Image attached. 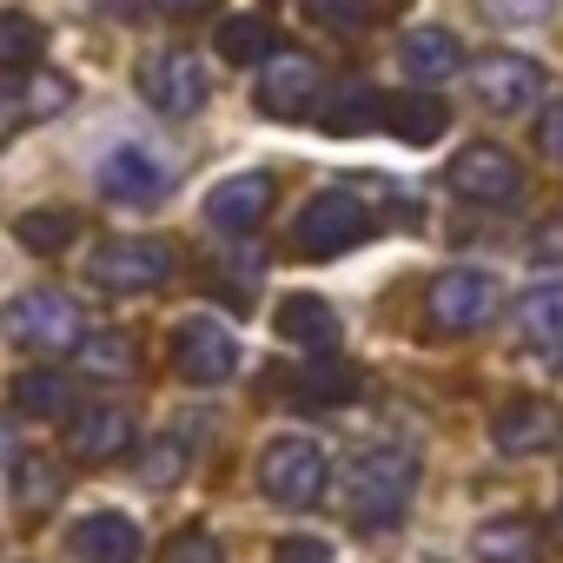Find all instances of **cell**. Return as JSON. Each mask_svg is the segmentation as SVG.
I'll return each instance as SVG.
<instances>
[{"instance_id": "1", "label": "cell", "mask_w": 563, "mask_h": 563, "mask_svg": "<svg viewBox=\"0 0 563 563\" xmlns=\"http://www.w3.org/2000/svg\"><path fill=\"white\" fill-rule=\"evenodd\" d=\"M411 490H418V457L398 444H365L345 464V517L358 530H391L411 510Z\"/></svg>"}, {"instance_id": "2", "label": "cell", "mask_w": 563, "mask_h": 563, "mask_svg": "<svg viewBox=\"0 0 563 563\" xmlns=\"http://www.w3.org/2000/svg\"><path fill=\"white\" fill-rule=\"evenodd\" d=\"M332 484V457L319 438H272L258 451V490L278 504V510H312Z\"/></svg>"}, {"instance_id": "3", "label": "cell", "mask_w": 563, "mask_h": 563, "mask_svg": "<svg viewBox=\"0 0 563 563\" xmlns=\"http://www.w3.org/2000/svg\"><path fill=\"white\" fill-rule=\"evenodd\" d=\"M365 239H372V212H365V199L345 192V186L312 192L306 212H299V225H292V252H299V258H339V252H352V245H365Z\"/></svg>"}, {"instance_id": "4", "label": "cell", "mask_w": 563, "mask_h": 563, "mask_svg": "<svg viewBox=\"0 0 563 563\" xmlns=\"http://www.w3.org/2000/svg\"><path fill=\"white\" fill-rule=\"evenodd\" d=\"M0 332H8L21 352H74V345L87 339L80 306H74L67 292H54V286L21 292V299L8 306V319H0Z\"/></svg>"}, {"instance_id": "5", "label": "cell", "mask_w": 563, "mask_h": 563, "mask_svg": "<svg viewBox=\"0 0 563 563\" xmlns=\"http://www.w3.org/2000/svg\"><path fill=\"white\" fill-rule=\"evenodd\" d=\"M497 299H504V286H497L490 272H477V265H451V272H438V278H431L424 312H431V325H438V332L464 339V332H484V325L497 319Z\"/></svg>"}, {"instance_id": "6", "label": "cell", "mask_w": 563, "mask_h": 563, "mask_svg": "<svg viewBox=\"0 0 563 563\" xmlns=\"http://www.w3.org/2000/svg\"><path fill=\"white\" fill-rule=\"evenodd\" d=\"M543 87H550V74H543L530 54H504V47H490V54L471 60V100H477L484 113L517 120V113H530V107L543 100Z\"/></svg>"}, {"instance_id": "7", "label": "cell", "mask_w": 563, "mask_h": 563, "mask_svg": "<svg viewBox=\"0 0 563 563\" xmlns=\"http://www.w3.org/2000/svg\"><path fill=\"white\" fill-rule=\"evenodd\" d=\"M206 93H212V80H206V60H199V54H186V47H159V54L140 60V100H146L153 113L186 120V113L206 107Z\"/></svg>"}, {"instance_id": "8", "label": "cell", "mask_w": 563, "mask_h": 563, "mask_svg": "<svg viewBox=\"0 0 563 563\" xmlns=\"http://www.w3.org/2000/svg\"><path fill=\"white\" fill-rule=\"evenodd\" d=\"M87 278L100 292H120V299L153 292V286L173 278V245L166 239H113V245H100L87 258Z\"/></svg>"}, {"instance_id": "9", "label": "cell", "mask_w": 563, "mask_h": 563, "mask_svg": "<svg viewBox=\"0 0 563 563\" xmlns=\"http://www.w3.org/2000/svg\"><path fill=\"white\" fill-rule=\"evenodd\" d=\"M451 192L471 199V206H517L523 199V166L490 146V140H471L457 159H451Z\"/></svg>"}, {"instance_id": "10", "label": "cell", "mask_w": 563, "mask_h": 563, "mask_svg": "<svg viewBox=\"0 0 563 563\" xmlns=\"http://www.w3.org/2000/svg\"><path fill=\"white\" fill-rule=\"evenodd\" d=\"M325 100V67L312 54H272L258 74V113L272 120H306Z\"/></svg>"}, {"instance_id": "11", "label": "cell", "mask_w": 563, "mask_h": 563, "mask_svg": "<svg viewBox=\"0 0 563 563\" xmlns=\"http://www.w3.org/2000/svg\"><path fill=\"white\" fill-rule=\"evenodd\" d=\"M173 372L186 385H225L239 372V339L219 319H179L173 325Z\"/></svg>"}, {"instance_id": "12", "label": "cell", "mask_w": 563, "mask_h": 563, "mask_svg": "<svg viewBox=\"0 0 563 563\" xmlns=\"http://www.w3.org/2000/svg\"><path fill=\"white\" fill-rule=\"evenodd\" d=\"M272 206H278L272 173H232V179H219V186L206 192V219H212L219 232H252V225L272 219Z\"/></svg>"}, {"instance_id": "13", "label": "cell", "mask_w": 563, "mask_h": 563, "mask_svg": "<svg viewBox=\"0 0 563 563\" xmlns=\"http://www.w3.org/2000/svg\"><path fill=\"white\" fill-rule=\"evenodd\" d=\"M67 451L80 464H113L133 451V411L126 405H80L67 418Z\"/></svg>"}, {"instance_id": "14", "label": "cell", "mask_w": 563, "mask_h": 563, "mask_svg": "<svg viewBox=\"0 0 563 563\" xmlns=\"http://www.w3.org/2000/svg\"><path fill=\"white\" fill-rule=\"evenodd\" d=\"M100 192L113 206H159L166 199V166L146 146H113L100 159Z\"/></svg>"}, {"instance_id": "15", "label": "cell", "mask_w": 563, "mask_h": 563, "mask_svg": "<svg viewBox=\"0 0 563 563\" xmlns=\"http://www.w3.org/2000/svg\"><path fill=\"white\" fill-rule=\"evenodd\" d=\"M67 550L80 556V563H140V523L126 517V510H87L80 523H74V537H67Z\"/></svg>"}, {"instance_id": "16", "label": "cell", "mask_w": 563, "mask_h": 563, "mask_svg": "<svg viewBox=\"0 0 563 563\" xmlns=\"http://www.w3.org/2000/svg\"><path fill=\"white\" fill-rule=\"evenodd\" d=\"M490 444L504 457H530V451H550L556 444V411L543 398H510L497 418H490Z\"/></svg>"}, {"instance_id": "17", "label": "cell", "mask_w": 563, "mask_h": 563, "mask_svg": "<svg viewBox=\"0 0 563 563\" xmlns=\"http://www.w3.org/2000/svg\"><path fill=\"white\" fill-rule=\"evenodd\" d=\"M352 391H358V365L339 352H312L292 378V398L306 411H339V405H352Z\"/></svg>"}, {"instance_id": "18", "label": "cell", "mask_w": 563, "mask_h": 563, "mask_svg": "<svg viewBox=\"0 0 563 563\" xmlns=\"http://www.w3.org/2000/svg\"><path fill=\"white\" fill-rule=\"evenodd\" d=\"M319 126L332 133V140H358V133H372V126H385V100H378V87H332L325 100H319Z\"/></svg>"}, {"instance_id": "19", "label": "cell", "mask_w": 563, "mask_h": 563, "mask_svg": "<svg viewBox=\"0 0 563 563\" xmlns=\"http://www.w3.org/2000/svg\"><path fill=\"white\" fill-rule=\"evenodd\" d=\"M444 120H451V107H444L431 87H411V93L385 100V133L405 140V146H431V140L444 133Z\"/></svg>"}, {"instance_id": "20", "label": "cell", "mask_w": 563, "mask_h": 563, "mask_svg": "<svg viewBox=\"0 0 563 563\" xmlns=\"http://www.w3.org/2000/svg\"><path fill=\"white\" fill-rule=\"evenodd\" d=\"M471 550H477V563H537L543 556V530L530 517H490V523H477Z\"/></svg>"}, {"instance_id": "21", "label": "cell", "mask_w": 563, "mask_h": 563, "mask_svg": "<svg viewBox=\"0 0 563 563\" xmlns=\"http://www.w3.org/2000/svg\"><path fill=\"white\" fill-rule=\"evenodd\" d=\"M398 60H405L411 80H451L464 67V47H457L451 27H411L405 47H398Z\"/></svg>"}, {"instance_id": "22", "label": "cell", "mask_w": 563, "mask_h": 563, "mask_svg": "<svg viewBox=\"0 0 563 563\" xmlns=\"http://www.w3.org/2000/svg\"><path fill=\"white\" fill-rule=\"evenodd\" d=\"M510 319H517V332L537 345V352H563V286H530V292H517V306H510Z\"/></svg>"}, {"instance_id": "23", "label": "cell", "mask_w": 563, "mask_h": 563, "mask_svg": "<svg viewBox=\"0 0 563 563\" xmlns=\"http://www.w3.org/2000/svg\"><path fill=\"white\" fill-rule=\"evenodd\" d=\"M278 339L286 345H332L339 339V312H332V299H319V292H292L286 306H278Z\"/></svg>"}, {"instance_id": "24", "label": "cell", "mask_w": 563, "mask_h": 563, "mask_svg": "<svg viewBox=\"0 0 563 563\" xmlns=\"http://www.w3.org/2000/svg\"><path fill=\"white\" fill-rule=\"evenodd\" d=\"M14 239L34 252V258H60L74 239H80V219L67 212V206H34V212H21V225H14Z\"/></svg>"}, {"instance_id": "25", "label": "cell", "mask_w": 563, "mask_h": 563, "mask_svg": "<svg viewBox=\"0 0 563 563\" xmlns=\"http://www.w3.org/2000/svg\"><path fill=\"white\" fill-rule=\"evenodd\" d=\"M60 490H67V477H60V464H54V457H41V451H21V457H14V504H21L27 517L54 510V504H60Z\"/></svg>"}, {"instance_id": "26", "label": "cell", "mask_w": 563, "mask_h": 563, "mask_svg": "<svg viewBox=\"0 0 563 563\" xmlns=\"http://www.w3.org/2000/svg\"><path fill=\"white\" fill-rule=\"evenodd\" d=\"M74 358H80V372L87 378H100V385H113V378H133V332H87L80 345H74Z\"/></svg>"}, {"instance_id": "27", "label": "cell", "mask_w": 563, "mask_h": 563, "mask_svg": "<svg viewBox=\"0 0 563 563\" xmlns=\"http://www.w3.org/2000/svg\"><path fill=\"white\" fill-rule=\"evenodd\" d=\"M8 405H14L21 418H60V411L74 405V391H67V378H60V372L34 365V372H21V378L8 385Z\"/></svg>"}, {"instance_id": "28", "label": "cell", "mask_w": 563, "mask_h": 563, "mask_svg": "<svg viewBox=\"0 0 563 563\" xmlns=\"http://www.w3.org/2000/svg\"><path fill=\"white\" fill-rule=\"evenodd\" d=\"M278 47H272V27L258 21V14H232L225 27H219V60H232V67H258V60H272Z\"/></svg>"}, {"instance_id": "29", "label": "cell", "mask_w": 563, "mask_h": 563, "mask_svg": "<svg viewBox=\"0 0 563 563\" xmlns=\"http://www.w3.org/2000/svg\"><path fill=\"white\" fill-rule=\"evenodd\" d=\"M41 47H47V34L34 14H0V74H27L41 60Z\"/></svg>"}, {"instance_id": "30", "label": "cell", "mask_w": 563, "mask_h": 563, "mask_svg": "<svg viewBox=\"0 0 563 563\" xmlns=\"http://www.w3.org/2000/svg\"><path fill=\"white\" fill-rule=\"evenodd\" d=\"M179 471H186V444H179V438H153L146 457H140V477H146L153 490H166Z\"/></svg>"}, {"instance_id": "31", "label": "cell", "mask_w": 563, "mask_h": 563, "mask_svg": "<svg viewBox=\"0 0 563 563\" xmlns=\"http://www.w3.org/2000/svg\"><path fill=\"white\" fill-rule=\"evenodd\" d=\"M306 14L319 27H332V34H352V27L372 21V0H306Z\"/></svg>"}, {"instance_id": "32", "label": "cell", "mask_w": 563, "mask_h": 563, "mask_svg": "<svg viewBox=\"0 0 563 563\" xmlns=\"http://www.w3.org/2000/svg\"><path fill=\"white\" fill-rule=\"evenodd\" d=\"M159 563H219V543L206 530H179V537H166Z\"/></svg>"}, {"instance_id": "33", "label": "cell", "mask_w": 563, "mask_h": 563, "mask_svg": "<svg viewBox=\"0 0 563 563\" xmlns=\"http://www.w3.org/2000/svg\"><path fill=\"white\" fill-rule=\"evenodd\" d=\"M60 107H67V80H60V74H41V80H34V100H27L21 113H27V120H47V113H60Z\"/></svg>"}, {"instance_id": "34", "label": "cell", "mask_w": 563, "mask_h": 563, "mask_svg": "<svg viewBox=\"0 0 563 563\" xmlns=\"http://www.w3.org/2000/svg\"><path fill=\"white\" fill-rule=\"evenodd\" d=\"M484 14L490 21H550L556 0H484Z\"/></svg>"}, {"instance_id": "35", "label": "cell", "mask_w": 563, "mask_h": 563, "mask_svg": "<svg viewBox=\"0 0 563 563\" xmlns=\"http://www.w3.org/2000/svg\"><path fill=\"white\" fill-rule=\"evenodd\" d=\"M272 563H332V543L325 537H286L272 550Z\"/></svg>"}, {"instance_id": "36", "label": "cell", "mask_w": 563, "mask_h": 563, "mask_svg": "<svg viewBox=\"0 0 563 563\" xmlns=\"http://www.w3.org/2000/svg\"><path fill=\"white\" fill-rule=\"evenodd\" d=\"M530 258H537V265H556V258H563V219H543V225L530 232Z\"/></svg>"}, {"instance_id": "37", "label": "cell", "mask_w": 563, "mask_h": 563, "mask_svg": "<svg viewBox=\"0 0 563 563\" xmlns=\"http://www.w3.org/2000/svg\"><path fill=\"white\" fill-rule=\"evenodd\" d=\"M537 146H543V159H563V93H556V107H543V120H537Z\"/></svg>"}, {"instance_id": "38", "label": "cell", "mask_w": 563, "mask_h": 563, "mask_svg": "<svg viewBox=\"0 0 563 563\" xmlns=\"http://www.w3.org/2000/svg\"><path fill=\"white\" fill-rule=\"evenodd\" d=\"M153 8H159L166 21H192V14H212L219 0H153Z\"/></svg>"}, {"instance_id": "39", "label": "cell", "mask_w": 563, "mask_h": 563, "mask_svg": "<svg viewBox=\"0 0 563 563\" xmlns=\"http://www.w3.org/2000/svg\"><path fill=\"white\" fill-rule=\"evenodd\" d=\"M556 372H563V352H556Z\"/></svg>"}, {"instance_id": "40", "label": "cell", "mask_w": 563, "mask_h": 563, "mask_svg": "<svg viewBox=\"0 0 563 563\" xmlns=\"http://www.w3.org/2000/svg\"><path fill=\"white\" fill-rule=\"evenodd\" d=\"M556 517H563V504H556Z\"/></svg>"}]
</instances>
